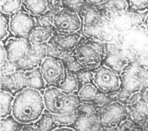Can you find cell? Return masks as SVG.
Returning <instances> with one entry per match:
<instances>
[{
	"label": "cell",
	"mask_w": 148,
	"mask_h": 131,
	"mask_svg": "<svg viewBox=\"0 0 148 131\" xmlns=\"http://www.w3.org/2000/svg\"><path fill=\"white\" fill-rule=\"evenodd\" d=\"M77 110L81 113L96 114L99 112V107L92 102H82Z\"/></svg>",
	"instance_id": "obj_32"
},
{
	"label": "cell",
	"mask_w": 148,
	"mask_h": 131,
	"mask_svg": "<svg viewBox=\"0 0 148 131\" xmlns=\"http://www.w3.org/2000/svg\"><path fill=\"white\" fill-rule=\"evenodd\" d=\"M45 109L40 91L28 88L19 91L15 96L12 115L21 123L32 124L40 118Z\"/></svg>",
	"instance_id": "obj_2"
},
{
	"label": "cell",
	"mask_w": 148,
	"mask_h": 131,
	"mask_svg": "<svg viewBox=\"0 0 148 131\" xmlns=\"http://www.w3.org/2000/svg\"><path fill=\"white\" fill-rule=\"evenodd\" d=\"M17 70L15 65L7 59L1 63V74H13Z\"/></svg>",
	"instance_id": "obj_36"
},
{
	"label": "cell",
	"mask_w": 148,
	"mask_h": 131,
	"mask_svg": "<svg viewBox=\"0 0 148 131\" xmlns=\"http://www.w3.org/2000/svg\"><path fill=\"white\" fill-rule=\"evenodd\" d=\"M34 125L36 127L37 131H53L60 127L55 120L54 115L49 112L43 113Z\"/></svg>",
	"instance_id": "obj_20"
},
{
	"label": "cell",
	"mask_w": 148,
	"mask_h": 131,
	"mask_svg": "<svg viewBox=\"0 0 148 131\" xmlns=\"http://www.w3.org/2000/svg\"><path fill=\"white\" fill-rule=\"evenodd\" d=\"M35 26L34 16L24 11H19L12 15L10 19V31L16 38H28Z\"/></svg>",
	"instance_id": "obj_12"
},
{
	"label": "cell",
	"mask_w": 148,
	"mask_h": 131,
	"mask_svg": "<svg viewBox=\"0 0 148 131\" xmlns=\"http://www.w3.org/2000/svg\"><path fill=\"white\" fill-rule=\"evenodd\" d=\"M78 32L75 33H60L55 31L48 43L56 47L62 53L74 51L81 39Z\"/></svg>",
	"instance_id": "obj_14"
},
{
	"label": "cell",
	"mask_w": 148,
	"mask_h": 131,
	"mask_svg": "<svg viewBox=\"0 0 148 131\" xmlns=\"http://www.w3.org/2000/svg\"><path fill=\"white\" fill-rule=\"evenodd\" d=\"M12 76L16 83L17 93L28 88L39 91L46 89V84L44 81L39 67L29 71L17 70Z\"/></svg>",
	"instance_id": "obj_11"
},
{
	"label": "cell",
	"mask_w": 148,
	"mask_h": 131,
	"mask_svg": "<svg viewBox=\"0 0 148 131\" xmlns=\"http://www.w3.org/2000/svg\"><path fill=\"white\" fill-rule=\"evenodd\" d=\"M48 9L53 14L64 8L62 0H46Z\"/></svg>",
	"instance_id": "obj_35"
},
{
	"label": "cell",
	"mask_w": 148,
	"mask_h": 131,
	"mask_svg": "<svg viewBox=\"0 0 148 131\" xmlns=\"http://www.w3.org/2000/svg\"><path fill=\"white\" fill-rule=\"evenodd\" d=\"M1 90L17 93L16 83L12 74H1Z\"/></svg>",
	"instance_id": "obj_28"
},
{
	"label": "cell",
	"mask_w": 148,
	"mask_h": 131,
	"mask_svg": "<svg viewBox=\"0 0 148 131\" xmlns=\"http://www.w3.org/2000/svg\"><path fill=\"white\" fill-rule=\"evenodd\" d=\"M23 126L15 119L12 115L1 118V131H21Z\"/></svg>",
	"instance_id": "obj_26"
},
{
	"label": "cell",
	"mask_w": 148,
	"mask_h": 131,
	"mask_svg": "<svg viewBox=\"0 0 148 131\" xmlns=\"http://www.w3.org/2000/svg\"><path fill=\"white\" fill-rule=\"evenodd\" d=\"M82 39L81 38L74 50L76 57L84 68L97 69L106 55V43L93 39Z\"/></svg>",
	"instance_id": "obj_6"
},
{
	"label": "cell",
	"mask_w": 148,
	"mask_h": 131,
	"mask_svg": "<svg viewBox=\"0 0 148 131\" xmlns=\"http://www.w3.org/2000/svg\"><path fill=\"white\" fill-rule=\"evenodd\" d=\"M133 10L143 12L148 9V0H127Z\"/></svg>",
	"instance_id": "obj_34"
},
{
	"label": "cell",
	"mask_w": 148,
	"mask_h": 131,
	"mask_svg": "<svg viewBox=\"0 0 148 131\" xmlns=\"http://www.w3.org/2000/svg\"><path fill=\"white\" fill-rule=\"evenodd\" d=\"M143 94L140 93V92H137V93H135L132 94L131 96L129 97L128 100L126 101V105L127 106H134L135 104L140 101L141 98L143 97Z\"/></svg>",
	"instance_id": "obj_37"
},
{
	"label": "cell",
	"mask_w": 148,
	"mask_h": 131,
	"mask_svg": "<svg viewBox=\"0 0 148 131\" xmlns=\"http://www.w3.org/2000/svg\"><path fill=\"white\" fill-rule=\"evenodd\" d=\"M43 98L46 109L54 115L72 113L83 102L78 95L66 93L54 86H49L44 90Z\"/></svg>",
	"instance_id": "obj_4"
},
{
	"label": "cell",
	"mask_w": 148,
	"mask_h": 131,
	"mask_svg": "<svg viewBox=\"0 0 148 131\" xmlns=\"http://www.w3.org/2000/svg\"><path fill=\"white\" fill-rule=\"evenodd\" d=\"M94 85L103 93H112L121 88V79L116 71L106 65L94 72Z\"/></svg>",
	"instance_id": "obj_9"
},
{
	"label": "cell",
	"mask_w": 148,
	"mask_h": 131,
	"mask_svg": "<svg viewBox=\"0 0 148 131\" xmlns=\"http://www.w3.org/2000/svg\"><path fill=\"white\" fill-rule=\"evenodd\" d=\"M7 52V59L17 70L29 71L39 67L47 56L45 44L34 46L26 38H13L4 45Z\"/></svg>",
	"instance_id": "obj_1"
},
{
	"label": "cell",
	"mask_w": 148,
	"mask_h": 131,
	"mask_svg": "<svg viewBox=\"0 0 148 131\" xmlns=\"http://www.w3.org/2000/svg\"><path fill=\"white\" fill-rule=\"evenodd\" d=\"M64 7L79 14L87 5L86 0H62Z\"/></svg>",
	"instance_id": "obj_30"
},
{
	"label": "cell",
	"mask_w": 148,
	"mask_h": 131,
	"mask_svg": "<svg viewBox=\"0 0 148 131\" xmlns=\"http://www.w3.org/2000/svg\"><path fill=\"white\" fill-rule=\"evenodd\" d=\"M144 27L146 28V30L147 31L148 33V15L147 16L146 19L144 20Z\"/></svg>",
	"instance_id": "obj_42"
},
{
	"label": "cell",
	"mask_w": 148,
	"mask_h": 131,
	"mask_svg": "<svg viewBox=\"0 0 148 131\" xmlns=\"http://www.w3.org/2000/svg\"><path fill=\"white\" fill-rule=\"evenodd\" d=\"M112 28L115 32L124 33L141 25L142 18L138 14L126 10L109 17Z\"/></svg>",
	"instance_id": "obj_13"
},
{
	"label": "cell",
	"mask_w": 148,
	"mask_h": 131,
	"mask_svg": "<svg viewBox=\"0 0 148 131\" xmlns=\"http://www.w3.org/2000/svg\"><path fill=\"white\" fill-rule=\"evenodd\" d=\"M121 88L122 92L119 95L120 100L127 101L132 94L139 92L148 81V72L144 66L138 62H130L120 74Z\"/></svg>",
	"instance_id": "obj_5"
},
{
	"label": "cell",
	"mask_w": 148,
	"mask_h": 131,
	"mask_svg": "<svg viewBox=\"0 0 148 131\" xmlns=\"http://www.w3.org/2000/svg\"><path fill=\"white\" fill-rule=\"evenodd\" d=\"M8 16L7 14L1 12V41H3L9 35L10 19H8Z\"/></svg>",
	"instance_id": "obj_33"
},
{
	"label": "cell",
	"mask_w": 148,
	"mask_h": 131,
	"mask_svg": "<svg viewBox=\"0 0 148 131\" xmlns=\"http://www.w3.org/2000/svg\"><path fill=\"white\" fill-rule=\"evenodd\" d=\"M21 131H37V129L33 124L24 125Z\"/></svg>",
	"instance_id": "obj_39"
},
{
	"label": "cell",
	"mask_w": 148,
	"mask_h": 131,
	"mask_svg": "<svg viewBox=\"0 0 148 131\" xmlns=\"http://www.w3.org/2000/svg\"><path fill=\"white\" fill-rule=\"evenodd\" d=\"M75 75L78 81L79 90V88L85 85L89 84V83H93L94 84V72L92 70L83 68V69L75 73Z\"/></svg>",
	"instance_id": "obj_29"
},
{
	"label": "cell",
	"mask_w": 148,
	"mask_h": 131,
	"mask_svg": "<svg viewBox=\"0 0 148 131\" xmlns=\"http://www.w3.org/2000/svg\"><path fill=\"white\" fill-rule=\"evenodd\" d=\"M14 97L10 92L1 90V118L12 115Z\"/></svg>",
	"instance_id": "obj_22"
},
{
	"label": "cell",
	"mask_w": 148,
	"mask_h": 131,
	"mask_svg": "<svg viewBox=\"0 0 148 131\" xmlns=\"http://www.w3.org/2000/svg\"><path fill=\"white\" fill-rule=\"evenodd\" d=\"M103 6L105 12L109 17L128 10L130 7L127 0H106Z\"/></svg>",
	"instance_id": "obj_18"
},
{
	"label": "cell",
	"mask_w": 148,
	"mask_h": 131,
	"mask_svg": "<svg viewBox=\"0 0 148 131\" xmlns=\"http://www.w3.org/2000/svg\"><path fill=\"white\" fill-rule=\"evenodd\" d=\"M39 68L44 81L50 86H58L66 76V67L57 57L46 56L41 62Z\"/></svg>",
	"instance_id": "obj_8"
},
{
	"label": "cell",
	"mask_w": 148,
	"mask_h": 131,
	"mask_svg": "<svg viewBox=\"0 0 148 131\" xmlns=\"http://www.w3.org/2000/svg\"><path fill=\"white\" fill-rule=\"evenodd\" d=\"M53 131H75L73 128L69 127H60L56 129Z\"/></svg>",
	"instance_id": "obj_41"
},
{
	"label": "cell",
	"mask_w": 148,
	"mask_h": 131,
	"mask_svg": "<svg viewBox=\"0 0 148 131\" xmlns=\"http://www.w3.org/2000/svg\"><path fill=\"white\" fill-rule=\"evenodd\" d=\"M106 0H86L87 3L92 5H99L103 4Z\"/></svg>",
	"instance_id": "obj_40"
},
{
	"label": "cell",
	"mask_w": 148,
	"mask_h": 131,
	"mask_svg": "<svg viewBox=\"0 0 148 131\" xmlns=\"http://www.w3.org/2000/svg\"><path fill=\"white\" fill-rule=\"evenodd\" d=\"M129 117V109L120 101H112L99 107V118L103 127H118Z\"/></svg>",
	"instance_id": "obj_7"
},
{
	"label": "cell",
	"mask_w": 148,
	"mask_h": 131,
	"mask_svg": "<svg viewBox=\"0 0 148 131\" xmlns=\"http://www.w3.org/2000/svg\"><path fill=\"white\" fill-rule=\"evenodd\" d=\"M36 26L47 29H55L53 26V17L54 14L49 10L42 15L38 16H34Z\"/></svg>",
	"instance_id": "obj_27"
},
{
	"label": "cell",
	"mask_w": 148,
	"mask_h": 131,
	"mask_svg": "<svg viewBox=\"0 0 148 131\" xmlns=\"http://www.w3.org/2000/svg\"><path fill=\"white\" fill-rule=\"evenodd\" d=\"M0 50H1V63H3L7 59V52L4 45L2 44V42H1Z\"/></svg>",
	"instance_id": "obj_38"
},
{
	"label": "cell",
	"mask_w": 148,
	"mask_h": 131,
	"mask_svg": "<svg viewBox=\"0 0 148 131\" xmlns=\"http://www.w3.org/2000/svg\"><path fill=\"white\" fill-rule=\"evenodd\" d=\"M23 6V0H1V12L13 15L19 12Z\"/></svg>",
	"instance_id": "obj_25"
},
{
	"label": "cell",
	"mask_w": 148,
	"mask_h": 131,
	"mask_svg": "<svg viewBox=\"0 0 148 131\" xmlns=\"http://www.w3.org/2000/svg\"><path fill=\"white\" fill-rule=\"evenodd\" d=\"M23 6L33 16H38L48 11L46 0H23Z\"/></svg>",
	"instance_id": "obj_19"
},
{
	"label": "cell",
	"mask_w": 148,
	"mask_h": 131,
	"mask_svg": "<svg viewBox=\"0 0 148 131\" xmlns=\"http://www.w3.org/2000/svg\"><path fill=\"white\" fill-rule=\"evenodd\" d=\"M144 97H145V99L147 101H148V89H147V90L145 91V93L144 94Z\"/></svg>",
	"instance_id": "obj_43"
},
{
	"label": "cell",
	"mask_w": 148,
	"mask_h": 131,
	"mask_svg": "<svg viewBox=\"0 0 148 131\" xmlns=\"http://www.w3.org/2000/svg\"><path fill=\"white\" fill-rule=\"evenodd\" d=\"M97 94L98 89L93 83L83 86L78 91V96L83 102H92Z\"/></svg>",
	"instance_id": "obj_23"
},
{
	"label": "cell",
	"mask_w": 148,
	"mask_h": 131,
	"mask_svg": "<svg viewBox=\"0 0 148 131\" xmlns=\"http://www.w3.org/2000/svg\"><path fill=\"white\" fill-rule=\"evenodd\" d=\"M79 115V113L78 110H76V111L70 114L54 115V118L56 122L60 127H69L72 128L74 124L76 123Z\"/></svg>",
	"instance_id": "obj_24"
},
{
	"label": "cell",
	"mask_w": 148,
	"mask_h": 131,
	"mask_svg": "<svg viewBox=\"0 0 148 131\" xmlns=\"http://www.w3.org/2000/svg\"><path fill=\"white\" fill-rule=\"evenodd\" d=\"M103 127L99 112L96 114L79 113V117L72 128L75 131H102Z\"/></svg>",
	"instance_id": "obj_15"
},
{
	"label": "cell",
	"mask_w": 148,
	"mask_h": 131,
	"mask_svg": "<svg viewBox=\"0 0 148 131\" xmlns=\"http://www.w3.org/2000/svg\"><path fill=\"white\" fill-rule=\"evenodd\" d=\"M76 12L63 8L54 14L53 26L55 31L60 33H75L80 30L82 19Z\"/></svg>",
	"instance_id": "obj_10"
},
{
	"label": "cell",
	"mask_w": 148,
	"mask_h": 131,
	"mask_svg": "<svg viewBox=\"0 0 148 131\" xmlns=\"http://www.w3.org/2000/svg\"><path fill=\"white\" fill-rule=\"evenodd\" d=\"M87 3L80 13L82 33L89 38L108 43L115 40V31L112 28L109 17Z\"/></svg>",
	"instance_id": "obj_3"
},
{
	"label": "cell",
	"mask_w": 148,
	"mask_h": 131,
	"mask_svg": "<svg viewBox=\"0 0 148 131\" xmlns=\"http://www.w3.org/2000/svg\"><path fill=\"white\" fill-rule=\"evenodd\" d=\"M132 59L131 57L119 46V48L115 51L106 53L105 64L119 74L124 68L132 62Z\"/></svg>",
	"instance_id": "obj_16"
},
{
	"label": "cell",
	"mask_w": 148,
	"mask_h": 131,
	"mask_svg": "<svg viewBox=\"0 0 148 131\" xmlns=\"http://www.w3.org/2000/svg\"><path fill=\"white\" fill-rule=\"evenodd\" d=\"M55 31V29L35 26L29 33L28 39L32 45L42 46L48 42L54 34Z\"/></svg>",
	"instance_id": "obj_17"
},
{
	"label": "cell",
	"mask_w": 148,
	"mask_h": 131,
	"mask_svg": "<svg viewBox=\"0 0 148 131\" xmlns=\"http://www.w3.org/2000/svg\"><path fill=\"white\" fill-rule=\"evenodd\" d=\"M57 87L68 94H73L79 90V84L75 74L67 70L64 79Z\"/></svg>",
	"instance_id": "obj_21"
},
{
	"label": "cell",
	"mask_w": 148,
	"mask_h": 131,
	"mask_svg": "<svg viewBox=\"0 0 148 131\" xmlns=\"http://www.w3.org/2000/svg\"><path fill=\"white\" fill-rule=\"evenodd\" d=\"M143 129L139 125L131 118L126 119L118 127V131H143Z\"/></svg>",
	"instance_id": "obj_31"
}]
</instances>
